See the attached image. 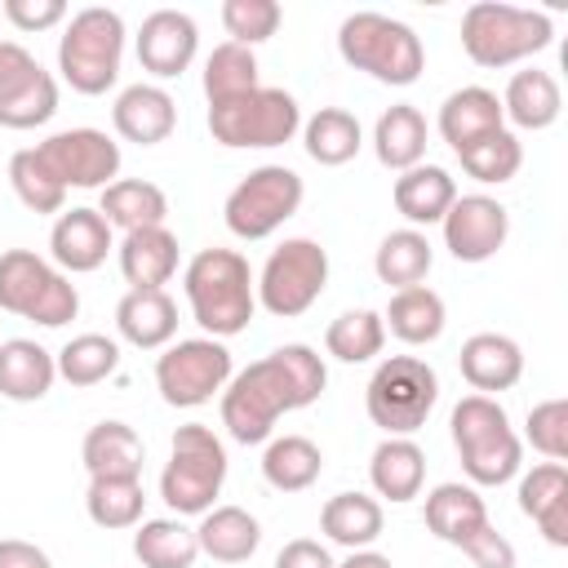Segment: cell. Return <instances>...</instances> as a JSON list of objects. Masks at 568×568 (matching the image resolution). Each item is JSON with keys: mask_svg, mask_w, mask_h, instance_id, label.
I'll return each mask as SVG.
<instances>
[{"mask_svg": "<svg viewBox=\"0 0 568 568\" xmlns=\"http://www.w3.org/2000/svg\"><path fill=\"white\" fill-rule=\"evenodd\" d=\"M328 386L324 359L306 342H284L244 373H235L222 390V426L235 444H266L284 413L315 404Z\"/></svg>", "mask_w": 568, "mask_h": 568, "instance_id": "6da1fadb", "label": "cell"}, {"mask_svg": "<svg viewBox=\"0 0 568 568\" xmlns=\"http://www.w3.org/2000/svg\"><path fill=\"white\" fill-rule=\"evenodd\" d=\"M182 288L195 324L217 342L244 333L257 311V275L235 248H200L182 271Z\"/></svg>", "mask_w": 568, "mask_h": 568, "instance_id": "7a4b0ae2", "label": "cell"}, {"mask_svg": "<svg viewBox=\"0 0 568 568\" xmlns=\"http://www.w3.org/2000/svg\"><path fill=\"white\" fill-rule=\"evenodd\" d=\"M448 430H453V448H457L470 484L497 488V484L519 475L524 439L515 435L506 408L493 395H462L453 417H448Z\"/></svg>", "mask_w": 568, "mask_h": 568, "instance_id": "3957f363", "label": "cell"}, {"mask_svg": "<svg viewBox=\"0 0 568 568\" xmlns=\"http://www.w3.org/2000/svg\"><path fill=\"white\" fill-rule=\"evenodd\" d=\"M337 53L342 62H351L355 71H368L373 80L382 84H413L426 67V49H422V36L399 22V18H386V13H373V9H359V13H346L342 27H337Z\"/></svg>", "mask_w": 568, "mask_h": 568, "instance_id": "277c9868", "label": "cell"}, {"mask_svg": "<svg viewBox=\"0 0 568 568\" xmlns=\"http://www.w3.org/2000/svg\"><path fill=\"white\" fill-rule=\"evenodd\" d=\"M555 40L550 13L479 0L462 13V49L475 67H515Z\"/></svg>", "mask_w": 568, "mask_h": 568, "instance_id": "5b68a950", "label": "cell"}, {"mask_svg": "<svg viewBox=\"0 0 568 568\" xmlns=\"http://www.w3.org/2000/svg\"><path fill=\"white\" fill-rule=\"evenodd\" d=\"M120 58H124V18L115 9L89 4L67 18V31L58 40V71L75 93L84 98L106 93L120 75Z\"/></svg>", "mask_w": 568, "mask_h": 568, "instance_id": "8992f818", "label": "cell"}, {"mask_svg": "<svg viewBox=\"0 0 568 568\" xmlns=\"http://www.w3.org/2000/svg\"><path fill=\"white\" fill-rule=\"evenodd\" d=\"M222 484H226V448L213 435V426H204V422L178 426L173 444H169V462L160 470L164 506L178 519L182 515H204V510H213Z\"/></svg>", "mask_w": 568, "mask_h": 568, "instance_id": "52a82bcc", "label": "cell"}, {"mask_svg": "<svg viewBox=\"0 0 568 568\" xmlns=\"http://www.w3.org/2000/svg\"><path fill=\"white\" fill-rule=\"evenodd\" d=\"M439 404V373L422 355H390L373 368L364 408L368 422L386 435H413L426 426V417Z\"/></svg>", "mask_w": 568, "mask_h": 568, "instance_id": "ba28073f", "label": "cell"}, {"mask_svg": "<svg viewBox=\"0 0 568 568\" xmlns=\"http://www.w3.org/2000/svg\"><path fill=\"white\" fill-rule=\"evenodd\" d=\"M0 311L36 320L44 328H62L80 311V293L67 271L31 248L0 253Z\"/></svg>", "mask_w": 568, "mask_h": 568, "instance_id": "9c48e42d", "label": "cell"}, {"mask_svg": "<svg viewBox=\"0 0 568 568\" xmlns=\"http://www.w3.org/2000/svg\"><path fill=\"white\" fill-rule=\"evenodd\" d=\"M297 129H302V106H297V98L288 89L257 84L244 98L209 106V133H213V142H222L231 151L284 146V142H293Z\"/></svg>", "mask_w": 568, "mask_h": 568, "instance_id": "30bf717a", "label": "cell"}, {"mask_svg": "<svg viewBox=\"0 0 568 568\" xmlns=\"http://www.w3.org/2000/svg\"><path fill=\"white\" fill-rule=\"evenodd\" d=\"M328 284V253L320 240L293 235L280 248H271V257L257 271V306L275 320H297L306 315Z\"/></svg>", "mask_w": 568, "mask_h": 568, "instance_id": "8fae6325", "label": "cell"}, {"mask_svg": "<svg viewBox=\"0 0 568 568\" xmlns=\"http://www.w3.org/2000/svg\"><path fill=\"white\" fill-rule=\"evenodd\" d=\"M302 195H306V186L288 164H262V169L244 173L231 186V195L222 204V217H226L231 235L266 240L302 209Z\"/></svg>", "mask_w": 568, "mask_h": 568, "instance_id": "7c38bea8", "label": "cell"}, {"mask_svg": "<svg viewBox=\"0 0 568 568\" xmlns=\"http://www.w3.org/2000/svg\"><path fill=\"white\" fill-rule=\"evenodd\" d=\"M231 382V351L217 337L169 342L155 359V390L169 408H200Z\"/></svg>", "mask_w": 568, "mask_h": 568, "instance_id": "4fadbf2b", "label": "cell"}, {"mask_svg": "<svg viewBox=\"0 0 568 568\" xmlns=\"http://www.w3.org/2000/svg\"><path fill=\"white\" fill-rule=\"evenodd\" d=\"M36 155L62 182V191H71V186L102 191L120 173V142L111 133H102V129H89V124L49 133L44 142H36Z\"/></svg>", "mask_w": 568, "mask_h": 568, "instance_id": "5bb4252c", "label": "cell"}, {"mask_svg": "<svg viewBox=\"0 0 568 568\" xmlns=\"http://www.w3.org/2000/svg\"><path fill=\"white\" fill-rule=\"evenodd\" d=\"M58 111V80L18 40H0V124L36 129Z\"/></svg>", "mask_w": 568, "mask_h": 568, "instance_id": "9a60e30c", "label": "cell"}, {"mask_svg": "<svg viewBox=\"0 0 568 568\" xmlns=\"http://www.w3.org/2000/svg\"><path fill=\"white\" fill-rule=\"evenodd\" d=\"M439 226H444V248L457 262H488L510 235V213L501 200L475 191V195H457Z\"/></svg>", "mask_w": 568, "mask_h": 568, "instance_id": "2e32d148", "label": "cell"}, {"mask_svg": "<svg viewBox=\"0 0 568 568\" xmlns=\"http://www.w3.org/2000/svg\"><path fill=\"white\" fill-rule=\"evenodd\" d=\"M200 49V27L182 9H155L138 27V62L155 80H173L195 62Z\"/></svg>", "mask_w": 568, "mask_h": 568, "instance_id": "e0dca14e", "label": "cell"}, {"mask_svg": "<svg viewBox=\"0 0 568 568\" xmlns=\"http://www.w3.org/2000/svg\"><path fill=\"white\" fill-rule=\"evenodd\" d=\"M49 253L53 266L67 275H89L106 262L111 253V226L98 209H67L58 213L53 231H49Z\"/></svg>", "mask_w": 568, "mask_h": 568, "instance_id": "ac0fdd59", "label": "cell"}, {"mask_svg": "<svg viewBox=\"0 0 568 568\" xmlns=\"http://www.w3.org/2000/svg\"><path fill=\"white\" fill-rule=\"evenodd\" d=\"M111 124L124 142H138V146H155L173 133L178 124V102L164 84H151V80H138L129 89H120L115 106H111Z\"/></svg>", "mask_w": 568, "mask_h": 568, "instance_id": "d6986e66", "label": "cell"}, {"mask_svg": "<svg viewBox=\"0 0 568 568\" xmlns=\"http://www.w3.org/2000/svg\"><path fill=\"white\" fill-rule=\"evenodd\" d=\"M457 368L475 386V395H493L497 399V390H510L524 377V351L506 333H470L462 342Z\"/></svg>", "mask_w": 568, "mask_h": 568, "instance_id": "ffe728a7", "label": "cell"}, {"mask_svg": "<svg viewBox=\"0 0 568 568\" xmlns=\"http://www.w3.org/2000/svg\"><path fill=\"white\" fill-rule=\"evenodd\" d=\"M506 129V115H501V98L484 84H466V89H453L444 102H439V138L453 146V151H466L475 146L479 138Z\"/></svg>", "mask_w": 568, "mask_h": 568, "instance_id": "44dd1931", "label": "cell"}, {"mask_svg": "<svg viewBox=\"0 0 568 568\" xmlns=\"http://www.w3.org/2000/svg\"><path fill=\"white\" fill-rule=\"evenodd\" d=\"M115 328L138 351H164L178 337V302L164 288H129L115 306Z\"/></svg>", "mask_w": 568, "mask_h": 568, "instance_id": "7402d4cb", "label": "cell"}, {"mask_svg": "<svg viewBox=\"0 0 568 568\" xmlns=\"http://www.w3.org/2000/svg\"><path fill=\"white\" fill-rule=\"evenodd\" d=\"M390 200H395V213L417 231V226H435L444 222V213L453 209L457 200V182L448 169L439 164H413L395 178L390 186Z\"/></svg>", "mask_w": 568, "mask_h": 568, "instance_id": "603a6c76", "label": "cell"}, {"mask_svg": "<svg viewBox=\"0 0 568 568\" xmlns=\"http://www.w3.org/2000/svg\"><path fill=\"white\" fill-rule=\"evenodd\" d=\"M142 435L129 422H98L89 426L84 444H80V462L89 470V479H142Z\"/></svg>", "mask_w": 568, "mask_h": 568, "instance_id": "cb8c5ba5", "label": "cell"}, {"mask_svg": "<svg viewBox=\"0 0 568 568\" xmlns=\"http://www.w3.org/2000/svg\"><path fill=\"white\" fill-rule=\"evenodd\" d=\"M368 479H373V493L404 506L413 497H422V484H426V453L413 435H386L373 457H368Z\"/></svg>", "mask_w": 568, "mask_h": 568, "instance_id": "d4e9b609", "label": "cell"}, {"mask_svg": "<svg viewBox=\"0 0 568 568\" xmlns=\"http://www.w3.org/2000/svg\"><path fill=\"white\" fill-rule=\"evenodd\" d=\"M519 510L541 528L550 546H568V470L564 462H541L519 479Z\"/></svg>", "mask_w": 568, "mask_h": 568, "instance_id": "484cf974", "label": "cell"}, {"mask_svg": "<svg viewBox=\"0 0 568 568\" xmlns=\"http://www.w3.org/2000/svg\"><path fill=\"white\" fill-rule=\"evenodd\" d=\"M493 519H488V506H484V497H479V488L475 484H457V479H448V484H435L430 493H426V528L439 537V541H448V546H466L479 528H488Z\"/></svg>", "mask_w": 568, "mask_h": 568, "instance_id": "4316f807", "label": "cell"}, {"mask_svg": "<svg viewBox=\"0 0 568 568\" xmlns=\"http://www.w3.org/2000/svg\"><path fill=\"white\" fill-rule=\"evenodd\" d=\"M58 382V359L31 337H9L0 342V395L13 404H36L53 390Z\"/></svg>", "mask_w": 568, "mask_h": 568, "instance_id": "83f0119b", "label": "cell"}, {"mask_svg": "<svg viewBox=\"0 0 568 568\" xmlns=\"http://www.w3.org/2000/svg\"><path fill=\"white\" fill-rule=\"evenodd\" d=\"M120 275L129 288H164L178 275V235L169 226H142L120 240Z\"/></svg>", "mask_w": 568, "mask_h": 568, "instance_id": "f1b7e54d", "label": "cell"}, {"mask_svg": "<svg viewBox=\"0 0 568 568\" xmlns=\"http://www.w3.org/2000/svg\"><path fill=\"white\" fill-rule=\"evenodd\" d=\"M564 111V93H559V80L550 71H537V67H524L506 80V93H501V115L519 129H550Z\"/></svg>", "mask_w": 568, "mask_h": 568, "instance_id": "f546056e", "label": "cell"}, {"mask_svg": "<svg viewBox=\"0 0 568 568\" xmlns=\"http://www.w3.org/2000/svg\"><path fill=\"white\" fill-rule=\"evenodd\" d=\"M195 541H200V555L217 564H244L262 546V524L244 506H213L200 515Z\"/></svg>", "mask_w": 568, "mask_h": 568, "instance_id": "4dcf8cb0", "label": "cell"}, {"mask_svg": "<svg viewBox=\"0 0 568 568\" xmlns=\"http://www.w3.org/2000/svg\"><path fill=\"white\" fill-rule=\"evenodd\" d=\"M320 528L333 546H346V550H368L382 528H386V515H382V501L368 497V493H337L324 501L320 510Z\"/></svg>", "mask_w": 568, "mask_h": 568, "instance_id": "1f68e13d", "label": "cell"}, {"mask_svg": "<svg viewBox=\"0 0 568 568\" xmlns=\"http://www.w3.org/2000/svg\"><path fill=\"white\" fill-rule=\"evenodd\" d=\"M373 151L386 169L404 173L426 160V115L413 102H395L373 124Z\"/></svg>", "mask_w": 568, "mask_h": 568, "instance_id": "d6a6232c", "label": "cell"}, {"mask_svg": "<svg viewBox=\"0 0 568 568\" xmlns=\"http://www.w3.org/2000/svg\"><path fill=\"white\" fill-rule=\"evenodd\" d=\"M98 213L106 217V226H120L129 235V231H142V226H164L169 195L146 178H115L111 186H102Z\"/></svg>", "mask_w": 568, "mask_h": 568, "instance_id": "836d02e7", "label": "cell"}, {"mask_svg": "<svg viewBox=\"0 0 568 568\" xmlns=\"http://www.w3.org/2000/svg\"><path fill=\"white\" fill-rule=\"evenodd\" d=\"M382 324L404 342V346H426L444 333L448 324V311H444V297L426 284H413V288H395L390 302H386V315Z\"/></svg>", "mask_w": 568, "mask_h": 568, "instance_id": "e575fe53", "label": "cell"}, {"mask_svg": "<svg viewBox=\"0 0 568 568\" xmlns=\"http://www.w3.org/2000/svg\"><path fill=\"white\" fill-rule=\"evenodd\" d=\"M302 146H306V155L315 164L337 169V164L359 155L364 129H359V120L346 106H320L311 120H302Z\"/></svg>", "mask_w": 568, "mask_h": 568, "instance_id": "d590c367", "label": "cell"}, {"mask_svg": "<svg viewBox=\"0 0 568 568\" xmlns=\"http://www.w3.org/2000/svg\"><path fill=\"white\" fill-rule=\"evenodd\" d=\"M324 470V453L315 439L306 435H275L266 439V453H262V479L280 493H302L320 479Z\"/></svg>", "mask_w": 568, "mask_h": 568, "instance_id": "8d00e7d4", "label": "cell"}, {"mask_svg": "<svg viewBox=\"0 0 568 568\" xmlns=\"http://www.w3.org/2000/svg\"><path fill=\"white\" fill-rule=\"evenodd\" d=\"M430 266H435V248H430L426 231H413V226L382 235V244H377V253H373V271H377V280L390 284V288H413V284H422V280L430 275Z\"/></svg>", "mask_w": 568, "mask_h": 568, "instance_id": "74e56055", "label": "cell"}, {"mask_svg": "<svg viewBox=\"0 0 568 568\" xmlns=\"http://www.w3.org/2000/svg\"><path fill=\"white\" fill-rule=\"evenodd\" d=\"M133 555L142 568H195L200 541L195 528H186L178 515L164 519H142L133 532Z\"/></svg>", "mask_w": 568, "mask_h": 568, "instance_id": "f35d334b", "label": "cell"}, {"mask_svg": "<svg viewBox=\"0 0 568 568\" xmlns=\"http://www.w3.org/2000/svg\"><path fill=\"white\" fill-rule=\"evenodd\" d=\"M257 84H262V80H257V58H253V49L222 40V44L204 58V98H209V106H222V102H231V98H244V93H253Z\"/></svg>", "mask_w": 568, "mask_h": 568, "instance_id": "ab89813d", "label": "cell"}, {"mask_svg": "<svg viewBox=\"0 0 568 568\" xmlns=\"http://www.w3.org/2000/svg\"><path fill=\"white\" fill-rule=\"evenodd\" d=\"M324 346H328V355L342 359V364H368V359H377L382 346H386V324H382V315L368 311V306L342 311V315L324 328Z\"/></svg>", "mask_w": 568, "mask_h": 568, "instance_id": "60d3db41", "label": "cell"}, {"mask_svg": "<svg viewBox=\"0 0 568 568\" xmlns=\"http://www.w3.org/2000/svg\"><path fill=\"white\" fill-rule=\"evenodd\" d=\"M58 377L71 386H98L120 368V342L106 333H75L58 355Z\"/></svg>", "mask_w": 568, "mask_h": 568, "instance_id": "b9f144b4", "label": "cell"}, {"mask_svg": "<svg viewBox=\"0 0 568 568\" xmlns=\"http://www.w3.org/2000/svg\"><path fill=\"white\" fill-rule=\"evenodd\" d=\"M142 479H89L84 510L98 528H138L142 524Z\"/></svg>", "mask_w": 568, "mask_h": 568, "instance_id": "7bdbcfd3", "label": "cell"}, {"mask_svg": "<svg viewBox=\"0 0 568 568\" xmlns=\"http://www.w3.org/2000/svg\"><path fill=\"white\" fill-rule=\"evenodd\" d=\"M457 160H462V169H466L475 182L501 186V182H510V178L519 173V164H524V142H519L510 129H497V133L479 138L475 146L457 151Z\"/></svg>", "mask_w": 568, "mask_h": 568, "instance_id": "ee69618b", "label": "cell"}, {"mask_svg": "<svg viewBox=\"0 0 568 568\" xmlns=\"http://www.w3.org/2000/svg\"><path fill=\"white\" fill-rule=\"evenodd\" d=\"M9 186H13V195L31 213H62V204H67L62 182L44 169V160L36 155V146L13 151V160H9Z\"/></svg>", "mask_w": 568, "mask_h": 568, "instance_id": "f6af8a7d", "label": "cell"}, {"mask_svg": "<svg viewBox=\"0 0 568 568\" xmlns=\"http://www.w3.org/2000/svg\"><path fill=\"white\" fill-rule=\"evenodd\" d=\"M280 18L284 13L275 0H226L222 4V27H226L231 44H244V49L271 40L280 31Z\"/></svg>", "mask_w": 568, "mask_h": 568, "instance_id": "bcb514c9", "label": "cell"}, {"mask_svg": "<svg viewBox=\"0 0 568 568\" xmlns=\"http://www.w3.org/2000/svg\"><path fill=\"white\" fill-rule=\"evenodd\" d=\"M524 439L546 457L564 462L568 457V399H541L528 408V430Z\"/></svg>", "mask_w": 568, "mask_h": 568, "instance_id": "7dc6e473", "label": "cell"}, {"mask_svg": "<svg viewBox=\"0 0 568 568\" xmlns=\"http://www.w3.org/2000/svg\"><path fill=\"white\" fill-rule=\"evenodd\" d=\"M0 18H9L18 31H49L67 18V4L62 0H4Z\"/></svg>", "mask_w": 568, "mask_h": 568, "instance_id": "c3c4849f", "label": "cell"}, {"mask_svg": "<svg viewBox=\"0 0 568 568\" xmlns=\"http://www.w3.org/2000/svg\"><path fill=\"white\" fill-rule=\"evenodd\" d=\"M462 555H466L475 568H515V546H510V537L497 532L493 524L479 528V532L462 546Z\"/></svg>", "mask_w": 568, "mask_h": 568, "instance_id": "681fc988", "label": "cell"}, {"mask_svg": "<svg viewBox=\"0 0 568 568\" xmlns=\"http://www.w3.org/2000/svg\"><path fill=\"white\" fill-rule=\"evenodd\" d=\"M275 568H337V564H333V555H328L320 541L293 537V541H284V550L275 555Z\"/></svg>", "mask_w": 568, "mask_h": 568, "instance_id": "f907efd6", "label": "cell"}, {"mask_svg": "<svg viewBox=\"0 0 568 568\" xmlns=\"http://www.w3.org/2000/svg\"><path fill=\"white\" fill-rule=\"evenodd\" d=\"M0 568H53V559H49L36 541L4 537V541H0Z\"/></svg>", "mask_w": 568, "mask_h": 568, "instance_id": "816d5d0a", "label": "cell"}, {"mask_svg": "<svg viewBox=\"0 0 568 568\" xmlns=\"http://www.w3.org/2000/svg\"><path fill=\"white\" fill-rule=\"evenodd\" d=\"M337 568H395V564H390L382 550H373V546H368V550H351Z\"/></svg>", "mask_w": 568, "mask_h": 568, "instance_id": "f5cc1de1", "label": "cell"}]
</instances>
